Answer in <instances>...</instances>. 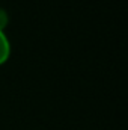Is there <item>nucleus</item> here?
<instances>
[{
	"label": "nucleus",
	"mask_w": 128,
	"mask_h": 130,
	"mask_svg": "<svg viewBox=\"0 0 128 130\" xmlns=\"http://www.w3.org/2000/svg\"><path fill=\"white\" fill-rule=\"evenodd\" d=\"M11 41L5 30H0V65L5 64L11 56Z\"/></svg>",
	"instance_id": "obj_1"
},
{
	"label": "nucleus",
	"mask_w": 128,
	"mask_h": 130,
	"mask_svg": "<svg viewBox=\"0 0 128 130\" xmlns=\"http://www.w3.org/2000/svg\"><path fill=\"white\" fill-rule=\"evenodd\" d=\"M8 24H9V14L6 12V9L0 8V30H5Z\"/></svg>",
	"instance_id": "obj_2"
}]
</instances>
